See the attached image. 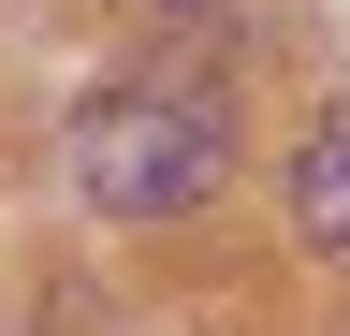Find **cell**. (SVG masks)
Returning a JSON list of instances; mask_svg holds the SVG:
<instances>
[{
	"instance_id": "cell-1",
	"label": "cell",
	"mask_w": 350,
	"mask_h": 336,
	"mask_svg": "<svg viewBox=\"0 0 350 336\" xmlns=\"http://www.w3.org/2000/svg\"><path fill=\"white\" fill-rule=\"evenodd\" d=\"M59 176L103 205V220H190V205L234 176V117H219V88L117 73V88H88V103H73Z\"/></svg>"
},
{
	"instance_id": "cell-5",
	"label": "cell",
	"mask_w": 350,
	"mask_h": 336,
	"mask_svg": "<svg viewBox=\"0 0 350 336\" xmlns=\"http://www.w3.org/2000/svg\"><path fill=\"white\" fill-rule=\"evenodd\" d=\"M248 15H278V0H248Z\"/></svg>"
},
{
	"instance_id": "cell-4",
	"label": "cell",
	"mask_w": 350,
	"mask_h": 336,
	"mask_svg": "<svg viewBox=\"0 0 350 336\" xmlns=\"http://www.w3.org/2000/svg\"><path fill=\"white\" fill-rule=\"evenodd\" d=\"M146 15H204V0H146Z\"/></svg>"
},
{
	"instance_id": "cell-3",
	"label": "cell",
	"mask_w": 350,
	"mask_h": 336,
	"mask_svg": "<svg viewBox=\"0 0 350 336\" xmlns=\"http://www.w3.org/2000/svg\"><path fill=\"white\" fill-rule=\"evenodd\" d=\"M44 336H146V322H117V307H59Z\"/></svg>"
},
{
	"instance_id": "cell-2",
	"label": "cell",
	"mask_w": 350,
	"mask_h": 336,
	"mask_svg": "<svg viewBox=\"0 0 350 336\" xmlns=\"http://www.w3.org/2000/svg\"><path fill=\"white\" fill-rule=\"evenodd\" d=\"M292 234L306 248H350V117H321V132L292 146Z\"/></svg>"
}]
</instances>
